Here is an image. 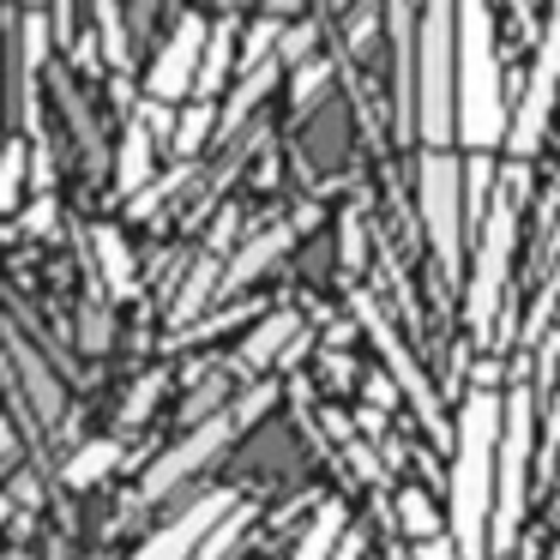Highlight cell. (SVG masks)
<instances>
[{
	"label": "cell",
	"instance_id": "6da1fadb",
	"mask_svg": "<svg viewBox=\"0 0 560 560\" xmlns=\"http://www.w3.org/2000/svg\"><path fill=\"white\" fill-rule=\"evenodd\" d=\"M500 416L506 404L494 392H476L452 428V548L458 560H488L494 555V464H500Z\"/></svg>",
	"mask_w": 560,
	"mask_h": 560
},
{
	"label": "cell",
	"instance_id": "7a4b0ae2",
	"mask_svg": "<svg viewBox=\"0 0 560 560\" xmlns=\"http://www.w3.org/2000/svg\"><path fill=\"white\" fill-rule=\"evenodd\" d=\"M512 115L500 97V49H494V19L488 7H458V133L476 158L506 139Z\"/></svg>",
	"mask_w": 560,
	"mask_h": 560
},
{
	"label": "cell",
	"instance_id": "3957f363",
	"mask_svg": "<svg viewBox=\"0 0 560 560\" xmlns=\"http://www.w3.org/2000/svg\"><path fill=\"white\" fill-rule=\"evenodd\" d=\"M416 121L428 151H446L458 133V7H428L416 49Z\"/></svg>",
	"mask_w": 560,
	"mask_h": 560
},
{
	"label": "cell",
	"instance_id": "277c9868",
	"mask_svg": "<svg viewBox=\"0 0 560 560\" xmlns=\"http://www.w3.org/2000/svg\"><path fill=\"white\" fill-rule=\"evenodd\" d=\"M271 398H278V386L266 380V386H254L242 404H230V410H218V416H199V428H194V434H182V440H175V446H170V452H163V458L145 470V482H139V494H145V500H163V494H175V488H182L187 476H199V470H206V464L218 458L223 446H235V434H242L247 422H259V416L271 410Z\"/></svg>",
	"mask_w": 560,
	"mask_h": 560
},
{
	"label": "cell",
	"instance_id": "5b68a950",
	"mask_svg": "<svg viewBox=\"0 0 560 560\" xmlns=\"http://www.w3.org/2000/svg\"><path fill=\"white\" fill-rule=\"evenodd\" d=\"M416 187H422V223H428V242L440 254V278L458 283L464 278V163L452 151H428L422 170H416Z\"/></svg>",
	"mask_w": 560,
	"mask_h": 560
},
{
	"label": "cell",
	"instance_id": "8992f818",
	"mask_svg": "<svg viewBox=\"0 0 560 560\" xmlns=\"http://www.w3.org/2000/svg\"><path fill=\"white\" fill-rule=\"evenodd\" d=\"M530 440H536V398L530 386H512L500 416V464H494V542L506 548L524 518V476H530Z\"/></svg>",
	"mask_w": 560,
	"mask_h": 560
},
{
	"label": "cell",
	"instance_id": "52a82bcc",
	"mask_svg": "<svg viewBox=\"0 0 560 560\" xmlns=\"http://www.w3.org/2000/svg\"><path fill=\"white\" fill-rule=\"evenodd\" d=\"M518 175H506V194L488 206L482 218V247H476V271H470V295H464V314L476 331L494 326L500 295H506V271H512V242H518Z\"/></svg>",
	"mask_w": 560,
	"mask_h": 560
},
{
	"label": "cell",
	"instance_id": "ba28073f",
	"mask_svg": "<svg viewBox=\"0 0 560 560\" xmlns=\"http://www.w3.org/2000/svg\"><path fill=\"white\" fill-rule=\"evenodd\" d=\"M206 43H211V25L199 13L175 19L170 43L158 49V61H151V73H145L151 103H163V109H170V103L194 97V91H199V67H206Z\"/></svg>",
	"mask_w": 560,
	"mask_h": 560
},
{
	"label": "cell",
	"instance_id": "9c48e42d",
	"mask_svg": "<svg viewBox=\"0 0 560 560\" xmlns=\"http://www.w3.org/2000/svg\"><path fill=\"white\" fill-rule=\"evenodd\" d=\"M555 97H560V13L548 19L542 43H536L530 85H524V103L512 109V127H506V139H512V151H518V158H530V151H536L548 115H555Z\"/></svg>",
	"mask_w": 560,
	"mask_h": 560
},
{
	"label": "cell",
	"instance_id": "30bf717a",
	"mask_svg": "<svg viewBox=\"0 0 560 560\" xmlns=\"http://www.w3.org/2000/svg\"><path fill=\"white\" fill-rule=\"evenodd\" d=\"M235 506H242V500H235L230 488H223V494H206V500H194V506H187L175 524H163V530L151 536V542L139 548L133 560H194L199 548H206V536L218 530V524L230 518Z\"/></svg>",
	"mask_w": 560,
	"mask_h": 560
},
{
	"label": "cell",
	"instance_id": "8fae6325",
	"mask_svg": "<svg viewBox=\"0 0 560 560\" xmlns=\"http://www.w3.org/2000/svg\"><path fill=\"white\" fill-rule=\"evenodd\" d=\"M355 314L368 319V338H374L380 350H386L392 374H398V386H404V392H410V398H416V410H422V422H428V428H434V434H440V428H446V422H440V404H434V392H428L422 368L410 362V350H404V338H398V331L386 326V314H380V307L368 302V295H355Z\"/></svg>",
	"mask_w": 560,
	"mask_h": 560
},
{
	"label": "cell",
	"instance_id": "7c38bea8",
	"mask_svg": "<svg viewBox=\"0 0 560 560\" xmlns=\"http://www.w3.org/2000/svg\"><path fill=\"white\" fill-rule=\"evenodd\" d=\"M295 331H302V319H295V314H271V319H259L254 338L242 343V368H266V362H278V355L290 350Z\"/></svg>",
	"mask_w": 560,
	"mask_h": 560
},
{
	"label": "cell",
	"instance_id": "4fadbf2b",
	"mask_svg": "<svg viewBox=\"0 0 560 560\" xmlns=\"http://www.w3.org/2000/svg\"><path fill=\"white\" fill-rule=\"evenodd\" d=\"M343 524H350V518H343V506H338V500H326V506H319V518L302 530V542H295L290 560H331L343 548Z\"/></svg>",
	"mask_w": 560,
	"mask_h": 560
},
{
	"label": "cell",
	"instance_id": "5bb4252c",
	"mask_svg": "<svg viewBox=\"0 0 560 560\" xmlns=\"http://www.w3.org/2000/svg\"><path fill=\"white\" fill-rule=\"evenodd\" d=\"M91 254H97V271H103V283H109V295L133 290V254H127L121 230H91Z\"/></svg>",
	"mask_w": 560,
	"mask_h": 560
},
{
	"label": "cell",
	"instance_id": "9a60e30c",
	"mask_svg": "<svg viewBox=\"0 0 560 560\" xmlns=\"http://www.w3.org/2000/svg\"><path fill=\"white\" fill-rule=\"evenodd\" d=\"M145 175H151V127L145 121H127L121 158H115V187H121V194H139Z\"/></svg>",
	"mask_w": 560,
	"mask_h": 560
},
{
	"label": "cell",
	"instance_id": "2e32d148",
	"mask_svg": "<svg viewBox=\"0 0 560 560\" xmlns=\"http://www.w3.org/2000/svg\"><path fill=\"white\" fill-rule=\"evenodd\" d=\"M230 67H235V25L223 19V25H211V43H206V67H199V103L218 97L223 79H230Z\"/></svg>",
	"mask_w": 560,
	"mask_h": 560
},
{
	"label": "cell",
	"instance_id": "e0dca14e",
	"mask_svg": "<svg viewBox=\"0 0 560 560\" xmlns=\"http://www.w3.org/2000/svg\"><path fill=\"white\" fill-rule=\"evenodd\" d=\"M283 247H290V230H266V235H254V247H247V254L230 266V278H223V290H242V283H254L259 271H266L271 259L283 254Z\"/></svg>",
	"mask_w": 560,
	"mask_h": 560
},
{
	"label": "cell",
	"instance_id": "ac0fdd59",
	"mask_svg": "<svg viewBox=\"0 0 560 560\" xmlns=\"http://www.w3.org/2000/svg\"><path fill=\"white\" fill-rule=\"evenodd\" d=\"M115 464H121V446H115V440H91V446H79L73 458H67V482L91 488V482H103Z\"/></svg>",
	"mask_w": 560,
	"mask_h": 560
},
{
	"label": "cell",
	"instance_id": "d6986e66",
	"mask_svg": "<svg viewBox=\"0 0 560 560\" xmlns=\"http://www.w3.org/2000/svg\"><path fill=\"white\" fill-rule=\"evenodd\" d=\"M97 31H103V61L115 73L133 67V49H127V25H121V7H97Z\"/></svg>",
	"mask_w": 560,
	"mask_h": 560
},
{
	"label": "cell",
	"instance_id": "ffe728a7",
	"mask_svg": "<svg viewBox=\"0 0 560 560\" xmlns=\"http://www.w3.org/2000/svg\"><path fill=\"white\" fill-rule=\"evenodd\" d=\"M19 187H25V145L7 139V145H0V211L19 206Z\"/></svg>",
	"mask_w": 560,
	"mask_h": 560
},
{
	"label": "cell",
	"instance_id": "44dd1931",
	"mask_svg": "<svg viewBox=\"0 0 560 560\" xmlns=\"http://www.w3.org/2000/svg\"><path fill=\"white\" fill-rule=\"evenodd\" d=\"M211 127H218V109L194 97V103H187V115L175 121V151H199V139H206Z\"/></svg>",
	"mask_w": 560,
	"mask_h": 560
},
{
	"label": "cell",
	"instance_id": "7402d4cb",
	"mask_svg": "<svg viewBox=\"0 0 560 560\" xmlns=\"http://www.w3.org/2000/svg\"><path fill=\"white\" fill-rule=\"evenodd\" d=\"M247 524H254V512H247V506H235V512H230V518H223V524H218V530H211V536H206V548H199V555H194V560H223V555H230V548H235V542H242V530H247Z\"/></svg>",
	"mask_w": 560,
	"mask_h": 560
},
{
	"label": "cell",
	"instance_id": "603a6c76",
	"mask_svg": "<svg viewBox=\"0 0 560 560\" xmlns=\"http://www.w3.org/2000/svg\"><path fill=\"white\" fill-rule=\"evenodd\" d=\"M398 518L410 524L416 548H422V542H440V524H434V512H428L422 494H398Z\"/></svg>",
	"mask_w": 560,
	"mask_h": 560
},
{
	"label": "cell",
	"instance_id": "cb8c5ba5",
	"mask_svg": "<svg viewBox=\"0 0 560 560\" xmlns=\"http://www.w3.org/2000/svg\"><path fill=\"white\" fill-rule=\"evenodd\" d=\"M326 85H331V67L326 61H302V73H295V103L307 109V103H314Z\"/></svg>",
	"mask_w": 560,
	"mask_h": 560
},
{
	"label": "cell",
	"instance_id": "d4e9b609",
	"mask_svg": "<svg viewBox=\"0 0 560 560\" xmlns=\"http://www.w3.org/2000/svg\"><path fill=\"white\" fill-rule=\"evenodd\" d=\"M206 295H211V266H199V271H194V283H187V295H182V307H175V319H187L199 302H206Z\"/></svg>",
	"mask_w": 560,
	"mask_h": 560
},
{
	"label": "cell",
	"instance_id": "484cf974",
	"mask_svg": "<svg viewBox=\"0 0 560 560\" xmlns=\"http://www.w3.org/2000/svg\"><path fill=\"white\" fill-rule=\"evenodd\" d=\"M158 386H163V380H139V392H133V404L121 410V422H139V416H145L151 404H158Z\"/></svg>",
	"mask_w": 560,
	"mask_h": 560
},
{
	"label": "cell",
	"instance_id": "4316f807",
	"mask_svg": "<svg viewBox=\"0 0 560 560\" xmlns=\"http://www.w3.org/2000/svg\"><path fill=\"white\" fill-rule=\"evenodd\" d=\"M25 230H31V235H43V230H55V199H49V194H43V199H37V206H31V211H25Z\"/></svg>",
	"mask_w": 560,
	"mask_h": 560
},
{
	"label": "cell",
	"instance_id": "83f0119b",
	"mask_svg": "<svg viewBox=\"0 0 560 560\" xmlns=\"http://www.w3.org/2000/svg\"><path fill=\"white\" fill-rule=\"evenodd\" d=\"M307 43H314V31L302 25V31H290V37H283L278 55H283V61H307Z\"/></svg>",
	"mask_w": 560,
	"mask_h": 560
},
{
	"label": "cell",
	"instance_id": "f1b7e54d",
	"mask_svg": "<svg viewBox=\"0 0 560 560\" xmlns=\"http://www.w3.org/2000/svg\"><path fill=\"white\" fill-rule=\"evenodd\" d=\"M416 560H458V548H452V542H422V548H416Z\"/></svg>",
	"mask_w": 560,
	"mask_h": 560
},
{
	"label": "cell",
	"instance_id": "f546056e",
	"mask_svg": "<svg viewBox=\"0 0 560 560\" xmlns=\"http://www.w3.org/2000/svg\"><path fill=\"white\" fill-rule=\"evenodd\" d=\"M392 386H398V380H386V374H374V380H368V392H374V404H392Z\"/></svg>",
	"mask_w": 560,
	"mask_h": 560
},
{
	"label": "cell",
	"instance_id": "4dcf8cb0",
	"mask_svg": "<svg viewBox=\"0 0 560 560\" xmlns=\"http://www.w3.org/2000/svg\"><path fill=\"white\" fill-rule=\"evenodd\" d=\"M355 555H362V542H355V536H343V548H338L331 560H355Z\"/></svg>",
	"mask_w": 560,
	"mask_h": 560
}]
</instances>
